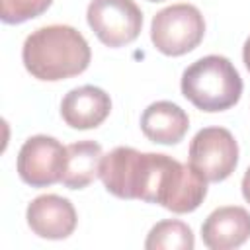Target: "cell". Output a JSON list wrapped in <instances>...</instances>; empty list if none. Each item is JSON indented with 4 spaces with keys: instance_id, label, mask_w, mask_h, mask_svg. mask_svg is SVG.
I'll return each mask as SVG.
<instances>
[{
    "instance_id": "6da1fadb",
    "label": "cell",
    "mask_w": 250,
    "mask_h": 250,
    "mask_svg": "<svg viewBox=\"0 0 250 250\" xmlns=\"http://www.w3.org/2000/svg\"><path fill=\"white\" fill-rule=\"evenodd\" d=\"M92 59L84 35L70 25H43L31 31L21 49L25 70L45 82H57L82 74Z\"/></svg>"
},
{
    "instance_id": "7a4b0ae2",
    "label": "cell",
    "mask_w": 250,
    "mask_h": 250,
    "mask_svg": "<svg viewBox=\"0 0 250 250\" xmlns=\"http://www.w3.org/2000/svg\"><path fill=\"white\" fill-rule=\"evenodd\" d=\"M182 94L201 111H225L238 104L242 78L227 57L207 55L184 70Z\"/></svg>"
},
{
    "instance_id": "3957f363",
    "label": "cell",
    "mask_w": 250,
    "mask_h": 250,
    "mask_svg": "<svg viewBox=\"0 0 250 250\" xmlns=\"http://www.w3.org/2000/svg\"><path fill=\"white\" fill-rule=\"evenodd\" d=\"M205 35V21L193 4H172L162 8L150 23L154 47L168 57H180L193 51Z\"/></svg>"
},
{
    "instance_id": "277c9868",
    "label": "cell",
    "mask_w": 250,
    "mask_h": 250,
    "mask_svg": "<svg viewBox=\"0 0 250 250\" xmlns=\"http://www.w3.org/2000/svg\"><path fill=\"white\" fill-rule=\"evenodd\" d=\"M86 20L96 37L107 47L129 45L143 27V12L133 0H92Z\"/></svg>"
},
{
    "instance_id": "5b68a950",
    "label": "cell",
    "mask_w": 250,
    "mask_h": 250,
    "mask_svg": "<svg viewBox=\"0 0 250 250\" xmlns=\"http://www.w3.org/2000/svg\"><path fill=\"white\" fill-rule=\"evenodd\" d=\"M189 164L207 180H227L238 164V145L225 127H205L189 143Z\"/></svg>"
},
{
    "instance_id": "8992f818",
    "label": "cell",
    "mask_w": 250,
    "mask_h": 250,
    "mask_svg": "<svg viewBox=\"0 0 250 250\" xmlns=\"http://www.w3.org/2000/svg\"><path fill=\"white\" fill-rule=\"evenodd\" d=\"M207 195V180L191 166L166 156L162 174L156 186L154 203L172 213L195 211Z\"/></svg>"
},
{
    "instance_id": "52a82bcc",
    "label": "cell",
    "mask_w": 250,
    "mask_h": 250,
    "mask_svg": "<svg viewBox=\"0 0 250 250\" xmlns=\"http://www.w3.org/2000/svg\"><path fill=\"white\" fill-rule=\"evenodd\" d=\"M66 160V146L55 137L33 135L18 152V174L31 188H47L61 182Z\"/></svg>"
},
{
    "instance_id": "ba28073f",
    "label": "cell",
    "mask_w": 250,
    "mask_h": 250,
    "mask_svg": "<svg viewBox=\"0 0 250 250\" xmlns=\"http://www.w3.org/2000/svg\"><path fill=\"white\" fill-rule=\"evenodd\" d=\"M27 225L29 229L49 240H62L70 236L76 229V209L74 205L57 193H45L35 197L27 205Z\"/></svg>"
},
{
    "instance_id": "9c48e42d",
    "label": "cell",
    "mask_w": 250,
    "mask_h": 250,
    "mask_svg": "<svg viewBox=\"0 0 250 250\" xmlns=\"http://www.w3.org/2000/svg\"><path fill=\"white\" fill-rule=\"evenodd\" d=\"M111 111L109 94L102 88L86 84L72 88L61 102V117L72 129H96Z\"/></svg>"
},
{
    "instance_id": "30bf717a",
    "label": "cell",
    "mask_w": 250,
    "mask_h": 250,
    "mask_svg": "<svg viewBox=\"0 0 250 250\" xmlns=\"http://www.w3.org/2000/svg\"><path fill=\"white\" fill-rule=\"evenodd\" d=\"M203 244L211 250H232L250 238V213L238 205L215 209L201 225Z\"/></svg>"
},
{
    "instance_id": "8fae6325",
    "label": "cell",
    "mask_w": 250,
    "mask_h": 250,
    "mask_svg": "<svg viewBox=\"0 0 250 250\" xmlns=\"http://www.w3.org/2000/svg\"><path fill=\"white\" fill-rule=\"evenodd\" d=\"M143 152L131 146H115L102 156L100 180L104 188L119 199H137V180L141 170Z\"/></svg>"
},
{
    "instance_id": "7c38bea8",
    "label": "cell",
    "mask_w": 250,
    "mask_h": 250,
    "mask_svg": "<svg viewBox=\"0 0 250 250\" xmlns=\"http://www.w3.org/2000/svg\"><path fill=\"white\" fill-rule=\"evenodd\" d=\"M189 129L188 113L172 102L160 100L150 104L141 115L143 135L158 145H176Z\"/></svg>"
},
{
    "instance_id": "4fadbf2b",
    "label": "cell",
    "mask_w": 250,
    "mask_h": 250,
    "mask_svg": "<svg viewBox=\"0 0 250 250\" xmlns=\"http://www.w3.org/2000/svg\"><path fill=\"white\" fill-rule=\"evenodd\" d=\"M102 146L94 141H78L66 146L64 170L61 184L68 189H82L100 176Z\"/></svg>"
},
{
    "instance_id": "5bb4252c",
    "label": "cell",
    "mask_w": 250,
    "mask_h": 250,
    "mask_svg": "<svg viewBox=\"0 0 250 250\" xmlns=\"http://www.w3.org/2000/svg\"><path fill=\"white\" fill-rule=\"evenodd\" d=\"M193 246L195 240L191 229L176 219L156 223L145 240L146 250H193Z\"/></svg>"
},
{
    "instance_id": "9a60e30c",
    "label": "cell",
    "mask_w": 250,
    "mask_h": 250,
    "mask_svg": "<svg viewBox=\"0 0 250 250\" xmlns=\"http://www.w3.org/2000/svg\"><path fill=\"white\" fill-rule=\"evenodd\" d=\"M53 0H0V18L4 23H23L47 12Z\"/></svg>"
},
{
    "instance_id": "2e32d148",
    "label": "cell",
    "mask_w": 250,
    "mask_h": 250,
    "mask_svg": "<svg viewBox=\"0 0 250 250\" xmlns=\"http://www.w3.org/2000/svg\"><path fill=\"white\" fill-rule=\"evenodd\" d=\"M242 195L250 203V168L244 172V178H242Z\"/></svg>"
},
{
    "instance_id": "e0dca14e",
    "label": "cell",
    "mask_w": 250,
    "mask_h": 250,
    "mask_svg": "<svg viewBox=\"0 0 250 250\" xmlns=\"http://www.w3.org/2000/svg\"><path fill=\"white\" fill-rule=\"evenodd\" d=\"M242 59H244L246 68L250 70V37L246 39V43H244V47H242Z\"/></svg>"
},
{
    "instance_id": "ac0fdd59",
    "label": "cell",
    "mask_w": 250,
    "mask_h": 250,
    "mask_svg": "<svg viewBox=\"0 0 250 250\" xmlns=\"http://www.w3.org/2000/svg\"><path fill=\"white\" fill-rule=\"evenodd\" d=\"M148 2H162V0H148Z\"/></svg>"
}]
</instances>
